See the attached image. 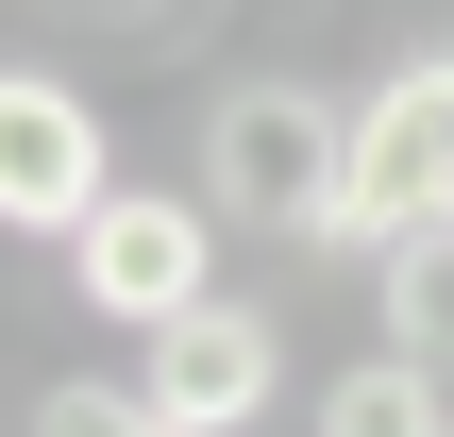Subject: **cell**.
I'll use <instances>...</instances> for the list:
<instances>
[{
  "mask_svg": "<svg viewBox=\"0 0 454 437\" xmlns=\"http://www.w3.org/2000/svg\"><path fill=\"white\" fill-rule=\"evenodd\" d=\"M337 185H354V118H337L320 84H219V101H202V202H219V219L337 236Z\"/></svg>",
  "mask_w": 454,
  "mask_h": 437,
  "instance_id": "cell-1",
  "label": "cell"
},
{
  "mask_svg": "<svg viewBox=\"0 0 454 437\" xmlns=\"http://www.w3.org/2000/svg\"><path fill=\"white\" fill-rule=\"evenodd\" d=\"M67 286H84V320L168 337L185 303H219V202H202V185H118V202L67 236Z\"/></svg>",
  "mask_w": 454,
  "mask_h": 437,
  "instance_id": "cell-2",
  "label": "cell"
},
{
  "mask_svg": "<svg viewBox=\"0 0 454 437\" xmlns=\"http://www.w3.org/2000/svg\"><path fill=\"white\" fill-rule=\"evenodd\" d=\"M454 219V51H421L404 84H371L354 118V185H337V236L320 253H404Z\"/></svg>",
  "mask_w": 454,
  "mask_h": 437,
  "instance_id": "cell-3",
  "label": "cell"
},
{
  "mask_svg": "<svg viewBox=\"0 0 454 437\" xmlns=\"http://www.w3.org/2000/svg\"><path fill=\"white\" fill-rule=\"evenodd\" d=\"M101 202H118V135H101V101H84L67 67H17V84H0V219L67 253Z\"/></svg>",
  "mask_w": 454,
  "mask_h": 437,
  "instance_id": "cell-4",
  "label": "cell"
},
{
  "mask_svg": "<svg viewBox=\"0 0 454 437\" xmlns=\"http://www.w3.org/2000/svg\"><path fill=\"white\" fill-rule=\"evenodd\" d=\"M135 404L168 437H253L270 404H286V337L253 320V303H185L152 354H135Z\"/></svg>",
  "mask_w": 454,
  "mask_h": 437,
  "instance_id": "cell-5",
  "label": "cell"
},
{
  "mask_svg": "<svg viewBox=\"0 0 454 437\" xmlns=\"http://www.w3.org/2000/svg\"><path fill=\"white\" fill-rule=\"evenodd\" d=\"M320 437H454V404H438L421 354H354V371L320 387Z\"/></svg>",
  "mask_w": 454,
  "mask_h": 437,
  "instance_id": "cell-6",
  "label": "cell"
},
{
  "mask_svg": "<svg viewBox=\"0 0 454 437\" xmlns=\"http://www.w3.org/2000/svg\"><path fill=\"white\" fill-rule=\"evenodd\" d=\"M371 269H387V354L438 371V354H454V219H438V236H404V253H371Z\"/></svg>",
  "mask_w": 454,
  "mask_h": 437,
  "instance_id": "cell-7",
  "label": "cell"
},
{
  "mask_svg": "<svg viewBox=\"0 0 454 437\" xmlns=\"http://www.w3.org/2000/svg\"><path fill=\"white\" fill-rule=\"evenodd\" d=\"M34 437H168V421H152L135 387H51V404H34Z\"/></svg>",
  "mask_w": 454,
  "mask_h": 437,
  "instance_id": "cell-8",
  "label": "cell"
}]
</instances>
